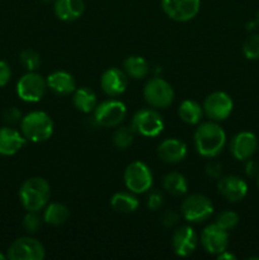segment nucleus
<instances>
[{
    "label": "nucleus",
    "instance_id": "12",
    "mask_svg": "<svg viewBox=\"0 0 259 260\" xmlns=\"http://www.w3.org/2000/svg\"><path fill=\"white\" fill-rule=\"evenodd\" d=\"M163 12L175 22H188L198 14L201 0H161Z\"/></svg>",
    "mask_w": 259,
    "mask_h": 260
},
{
    "label": "nucleus",
    "instance_id": "14",
    "mask_svg": "<svg viewBox=\"0 0 259 260\" xmlns=\"http://www.w3.org/2000/svg\"><path fill=\"white\" fill-rule=\"evenodd\" d=\"M198 243L200 240H198L197 233L195 229L188 225L179 226L173 234V250L178 256H182V258L192 255L197 249Z\"/></svg>",
    "mask_w": 259,
    "mask_h": 260
},
{
    "label": "nucleus",
    "instance_id": "33",
    "mask_svg": "<svg viewBox=\"0 0 259 260\" xmlns=\"http://www.w3.org/2000/svg\"><path fill=\"white\" fill-rule=\"evenodd\" d=\"M163 203H164V197L159 190H149V194L146 198V206L150 211H157L161 208Z\"/></svg>",
    "mask_w": 259,
    "mask_h": 260
},
{
    "label": "nucleus",
    "instance_id": "19",
    "mask_svg": "<svg viewBox=\"0 0 259 260\" xmlns=\"http://www.w3.org/2000/svg\"><path fill=\"white\" fill-rule=\"evenodd\" d=\"M27 142V139L18 129L5 126L0 128V155L12 156L20 151Z\"/></svg>",
    "mask_w": 259,
    "mask_h": 260
},
{
    "label": "nucleus",
    "instance_id": "7",
    "mask_svg": "<svg viewBox=\"0 0 259 260\" xmlns=\"http://www.w3.org/2000/svg\"><path fill=\"white\" fill-rule=\"evenodd\" d=\"M213 213V205L211 200L200 193L187 196L180 205V215L190 223H201L211 217Z\"/></svg>",
    "mask_w": 259,
    "mask_h": 260
},
{
    "label": "nucleus",
    "instance_id": "38",
    "mask_svg": "<svg viewBox=\"0 0 259 260\" xmlns=\"http://www.w3.org/2000/svg\"><path fill=\"white\" fill-rule=\"evenodd\" d=\"M246 165H245V173L248 177L250 178H254V177H258L259 174V168H258V164L254 161H251L250 159L246 160Z\"/></svg>",
    "mask_w": 259,
    "mask_h": 260
},
{
    "label": "nucleus",
    "instance_id": "5",
    "mask_svg": "<svg viewBox=\"0 0 259 260\" xmlns=\"http://www.w3.org/2000/svg\"><path fill=\"white\" fill-rule=\"evenodd\" d=\"M144 98L146 103L152 108H168L174 102V89L165 79L160 78V76H154L145 84Z\"/></svg>",
    "mask_w": 259,
    "mask_h": 260
},
{
    "label": "nucleus",
    "instance_id": "31",
    "mask_svg": "<svg viewBox=\"0 0 259 260\" xmlns=\"http://www.w3.org/2000/svg\"><path fill=\"white\" fill-rule=\"evenodd\" d=\"M239 220H240V218H239L238 213L234 212V211L228 210L218 213L217 217H216L215 223L220 226V228H222L223 230L229 231V230H233L234 228L238 226Z\"/></svg>",
    "mask_w": 259,
    "mask_h": 260
},
{
    "label": "nucleus",
    "instance_id": "10",
    "mask_svg": "<svg viewBox=\"0 0 259 260\" xmlns=\"http://www.w3.org/2000/svg\"><path fill=\"white\" fill-rule=\"evenodd\" d=\"M45 256V246L30 236H23L13 241L7 253V258L10 260H43Z\"/></svg>",
    "mask_w": 259,
    "mask_h": 260
},
{
    "label": "nucleus",
    "instance_id": "13",
    "mask_svg": "<svg viewBox=\"0 0 259 260\" xmlns=\"http://www.w3.org/2000/svg\"><path fill=\"white\" fill-rule=\"evenodd\" d=\"M201 245L211 255H216L228 250L229 233L216 223L206 226L201 234Z\"/></svg>",
    "mask_w": 259,
    "mask_h": 260
},
{
    "label": "nucleus",
    "instance_id": "16",
    "mask_svg": "<svg viewBox=\"0 0 259 260\" xmlns=\"http://www.w3.org/2000/svg\"><path fill=\"white\" fill-rule=\"evenodd\" d=\"M218 193L229 202H240L248 194V184L238 175L221 177L217 182Z\"/></svg>",
    "mask_w": 259,
    "mask_h": 260
},
{
    "label": "nucleus",
    "instance_id": "35",
    "mask_svg": "<svg viewBox=\"0 0 259 260\" xmlns=\"http://www.w3.org/2000/svg\"><path fill=\"white\" fill-rule=\"evenodd\" d=\"M179 221V213L174 210H167L160 215V223L165 229H172Z\"/></svg>",
    "mask_w": 259,
    "mask_h": 260
},
{
    "label": "nucleus",
    "instance_id": "30",
    "mask_svg": "<svg viewBox=\"0 0 259 260\" xmlns=\"http://www.w3.org/2000/svg\"><path fill=\"white\" fill-rule=\"evenodd\" d=\"M243 53L248 60L259 58V35L253 33L243 43Z\"/></svg>",
    "mask_w": 259,
    "mask_h": 260
},
{
    "label": "nucleus",
    "instance_id": "9",
    "mask_svg": "<svg viewBox=\"0 0 259 260\" xmlns=\"http://www.w3.org/2000/svg\"><path fill=\"white\" fill-rule=\"evenodd\" d=\"M47 90V81L41 74L36 71H28L17 83V94L23 102L37 103L45 95Z\"/></svg>",
    "mask_w": 259,
    "mask_h": 260
},
{
    "label": "nucleus",
    "instance_id": "42",
    "mask_svg": "<svg viewBox=\"0 0 259 260\" xmlns=\"http://www.w3.org/2000/svg\"><path fill=\"white\" fill-rule=\"evenodd\" d=\"M256 20H258V24H259V12H258V14H256Z\"/></svg>",
    "mask_w": 259,
    "mask_h": 260
},
{
    "label": "nucleus",
    "instance_id": "22",
    "mask_svg": "<svg viewBox=\"0 0 259 260\" xmlns=\"http://www.w3.org/2000/svg\"><path fill=\"white\" fill-rule=\"evenodd\" d=\"M140 201L137 200L136 194L130 190L124 192H117L112 196L111 198V207L113 208L116 212L123 213V215H128V213L135 212L139 208Z\"/></svg>",
    "mask_w": 259,
    "mask_h": 260
},
{
    "label": "nucleus",
    "instance_id": "11",
    "mask_svg": "<svg viewBox=\"0 0 259 260\" xmlns=\"http://www.w3.org/2000/svg\"><path fill=\"white\" fill-rule=\"evenodd\" d=\"M203 112L211 121L221 122L229 118L234 109V102L225 91H213L203 102Z\"/></svg>",
    "mask_w": 259,
    "mask_h": 260
},
{
    "label": "nucleus",
    "instance_id": "37",
    "mask_svg": "<svg viewBox=\"0 0 259 260\" xmlns=\"http://www.w3.org/2000/svg\"><path fill=\"white\" fill-rule=\"evenodd\" d=\"M12 79V69L9 63L0 61V86H5Z\"/></svg>",
    "mask_w": 259,
    "mask_h": 260
},
{
    "label": "nucleus",
    "instance_id": "40",
    "mask_svg": "<svg viewBox=\"0 0 259 260\" xmlns=\"http://www.w3.org/2000/svg\"><path fill=\"white\" fill-rule=\"evenodd\" d=\"M4 259H7V255H4L3 253H0V260H4Z\"/></svg>",
    "mask_w": 259,
    "mask_h": 260
},
{
    "label": "nucleus",
    "instance_id": "1",
    "mask_svg": "<svg viewBox=\"0 0 259 260\" xmlns=\"http://www.w3.org/2000/svg\"><path fill=\"white\" fill-rule=\"evenodd\" d=\"M195 147L203 157L213 159L222 152L226 145V132L215 121L198 123L195 131Z\"/></svg>",
    "mask_w": 259,
    "mask_h": 260
},
{
    "label": "nucleus",
    "instance_id": "23",
    "mask_svg": "<svg viewBox=\"0 0 259 260\" xmlns=\"http://www.w3.org/2000/svg\"><path fill=\"white\" fill-rule=\"evenodd\" d=\"M123 71L134 80L145 79L150 73V65L142 56L131 55L123 61Z\"/></svg>",
    "mask_w": 259,
    "mask_h": 260
},
{
    "label": "nucleus",
    "instance_id": "25",
    "mask_svg": "<svg viewBox=\"0 0 259 260\" xmlns=\"http://www.w3.org/2000/svg\"><path fill=\"white\" fill-rule=\"evenodd\" d=\"M179 118L187 124H198L202 122L205 112L203 107L198 102L192 99H184L178 108Z\"/></svg>",
    "mask_w": 259,
    "mask_h": 260
},
{
    "label": "nucleus",
    "instance_id": "6",
    "mask_svg": "<svg viewBox=\"0 0 259 260\" xmlns=\"http://www.w3.org/2000/svg\"><path fill=\"white\" fill-rule=\"evenodd\" d=\"M127 116V107L118 99H107L96 104L93 111L94 121L104 128L118 127Z\"/></svg>",
    "mask_w": 259,
    "mask_h": 260
},
{
    "label": "nucleus",
    "instance_id": "41",
    "mask_svg": "<svg viewBox=\"0 0 259 260\" xmlns=\"http://www.w3.org/2000/svg\"><path fill=\"white\" fill-rule=\"evenodd\" d=\"M256 187H258V189H259V174H258V177H256Z\"/></svg>",
    "mask_w": 259,
    "mask_h": 260
},
{
    "label": "nucleus",
    "instance_id": "29",
    "mask_svg": "<svg viewBox=\"0 0 259 260\" xmlns=\"http://www.w3.org/2000/svg\"><path fill=\"white\" fill-rule=\"evenodd\" d=\"M19 58H20V63L24 66V69L27 71H36L41 65L40 53L35 50H30V48L22 51Z\"/></svg>",
    "mask_w": 259,
    "mask_h": 260
},
{
    "label": "nucleus",
    "instance_id": "20",
    "mask_svg": "<svg viewBox=\"0 0 259 260\" xmlns=\"http://www.w3.org/2000/svg\"><path fill=\"white\" fill-rule=\"evenodd\" d=\"M46 81H47V88L57 95H69L73 94L76 89L75 78L68 71H53L46 78Z\"/></svg>",
    "mask_w": 259,
    "mask_h": 260
},
{
    "label": "nucleus",
    "instance_id": "4",
    "mask_svg": "<svg viewBox=\"0 0 259 260\" xmlns=\"http://www.w3.org/2000/svg\"><path fill=\"white\" fill-rule=\"evenodd\" d=\"M123 182L127 189L135 194L147 193L152 187L154 177L149 165L144 161H132L123 173Z\"/></svg>",
    "mask_w": 259,
    "mask_h": 260
},
{
    "label": "nucleus",
    "instance_id": "26",
    "mask_svg": "<svg viewBox=\"0 0 259 260\" xmlns=\"http://www.w3.org/2000/svg\"><path fill=\"white\" fill-rule=\"evenodd\" d=\"M70 217V211L63 203L51 202L43 208V221L51 226H61Z\"/></svg>",
    "mask_w": 259,
    "mask_h": 260
},
{
    "label": "nucleus",
    "instance_id": "36",
    "mask_svg": "<svg viewBox=\"0 0 259 260\" xmlns=\"http://www.w3.org/2000/svg\"><path fill=\"white\" fill-rule=\"evenodd\" d=\"M205 170L206 174L210 178H212V179H220V178L222 177V164L218 161H215V160L208 162V164L206 165Z\"/></svg>",
    "mask_w": 259,
    "mask_h": 260
},
{
    "label": "nucleus",
    "instance_id": "24",
    "mask_svg": "<svg viewBox=\"0 0 259 260\" xmlns=\"http://www.w3.org/2000/svg\"><path fill=\"white\" fill-rule=\"evenodd\" d=\"M73 104L81 113H91L98 104V98L91 89L76 88L73 93Z\"/></svg>",
    "mask_w": 259,
    "mask_h": 260
},
{
    "label": "nucleus",
    "instance_id": "15",
    "mask_svg": "<svg viewBox=\"0 0 259 260\" xmlns=\"http://www.w3.org/2000/svg\"><path fill=\"white\" fill-rule=\"evenodd\" d=\"M128 85V76L123 71V69L109 68L102 74L101 76V88L106 95L119 96L126 91Z\"/></svg>",
    "mask_w": 259,
    "mask_h": 260
},
{
    "label": "nucleus",
    "instance_id": "2",
    "mask_svg": "<svg viewBox=\"0 0 259 260\" xmlns=\"http://www.w3.org/2000/svg\"><path fill=\"white\" fill-rule=\"evenodd\" d=\"M51 196V187L42 177H32L25 179L19 188V200L24 210L36 211L47 206Z\"/></svg>",
    "mask_w": 259,
    "mask_h": 260
},
{
    "label": "nucleus",
    "instance_id": "8",
    "mask_svg": "<svg viewBox=\"0 0 259 260\" xmlns=\"http://www.w3.org/2000/svg\"><path fill=\"white\" fill-rule=\"evenodd\" d=\"M131 127L144 137H156L164 129V119L156 108H142L134 114Z\"/></svg>",
    "mask_w": 259,
    "mask_h": 260
},
{
    "label": "nucleus",
    "instance_id": "17",
    "mask_svg": "<svg viewBox=\"0 0 259 260\" xmlns=\"http://www.w3.org/2000/svg\"><path fill=\"white\" fill-rule=\"evenodd\" d=\"M258 149V140L251 132L243 131L236 134L230 142V152L239 161L251 159Z\"/></svg>",
    "mask_w": 259,
    "mask_h": 260
},
{
    "label": "nucleus",
    "instance_id": "21",
    "mask_svg": "<svg viewBox=\"0 0 259 260\" xmlns=\"http://www.w3.org/2000/svg\"><path fill=\"white\" fill-rule=\"evenodd\" d=\"M53 12L60 20L74 22L84 14L85 4L83 0H55Z\"/></svg>",
    "mask_w": 259,
    "mask_h": 260
},
{
    "label": "nucleus",
    "instance_id": "28",
    "mask_svg": "<svg viewBox=\"0 0 259 260\" xmlns=\"http://www.w3.org/2000/svg\"><path fill=\"white\" fill-rule=\"evenodd\" d=\"M136 132L131 126H118V128L113 134V144L117 149L126 150L134 142V137Z\"/></svg>",
    "mask_w": 259,
    "mask_h": 260
},
{
    "label": "nucleus",
    "instance_id": "32",
    "mask_svg": "<svg viewBox=\"0 0 259 260\" xmlns=\"http://www.w3.org/2000/svg\"><path fill=\"white\" fill-rule=\"evenodd\" d=\"M41 225H42V218L40 217L38 212L27 211L25 216L23 217V229L28 234H36L40 231Z\"/></svg>",
    "mask_w": 259,
    "mask_h": 260
},
{
    "label": "nucleus",
    "instance_id": "34",
    "mask_svg": "<svg viewBox=\"0 0 259 260\" xmlns=\"http://www.w3.org/2000/svg\"><path fill=\"white\" fill-rule=\"evenodd\" d=\"M2 117H3V121L8 124L20 123V121H22L23 118L22 112H20L18 108H15V107H9V108L4 109Z\"/></svg>",
    "mask_w": 259,
    "mask_h": 260
},
{
    "label": "nucleus",
    "instance_id": "3",
    "mask_svg": "<svg viewBox=\"0 0 259 260\" xmlns=\"http://www.w3.org/2000/svg\"><path fill=\"white\" fill-rule=\"evenodd\" d=\"M20 132L27 141L41 144L50 140L53 135V121L46 112L32 111L23 116Z\"/></svg>",
    "mask_w": 259,
    "mask_h": 260
},
{
    "label": "nucleus",
    "instance_id": "39",
    "mask_svg": "<svg viewBox=\"0 0 259 260\" xmlns=\"http://www.w3.org/2000/svg\"><path fill=\"white\" fill-rule=\"evenodd\" d=\"M217 259H218V260H235L236 256L234 255V254L229 253L228 250H225V251H222V253L218 254Z\"/></svg>",
    "mask_w": 259,
    "mask_h": 260
},
{
    "label": "nucleus",
    "instance_id": "43",
    "mask_svg": "<svg viewBox=\"0 0 259 260\" xmlns=\"http://www.w3.org/2000/svg\"><path fill=\"white\" fill-rule=\"evenodd\" d=\"M43 2H55V0H43Z\"/></svg>",
    "mask_w": 259,
    "mask_h": 260
},
{
    "label": "nucleus",
    "instance_id": "27",
    "mask_svg": "<svg viewBox=\"0 0 259 260\" xmlns=\"http://www.w3.org/2000/svg\"><path fill=\"white\" fill-rule=\"evenodd\" d=\"M163 188L174 197H182L188 192V182L183 174L172 172L163 178Z\"/></svg>",
    "mask_w": 259,
    "mask_h": 260
},
{
    "label": "nucleus",
    "instance_id": "18",
    "mask_svg": "<svg viewBox=\"0 0 259 260\" xmlns=\"http://www.w3.org/2000/svg\"><path fill=\"white\" fill-rule=\"evenodd\" d=\"M157 156L167 164H178L183 161L188 154V147L179 139H167L159 144L156 149Z\"/></svg>",
    "mask_w": 259,
    "mask_h": 260
}]
</instances>
